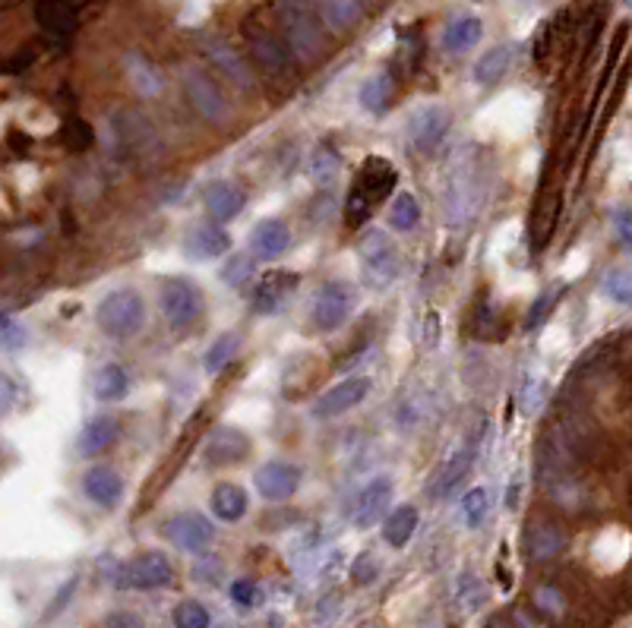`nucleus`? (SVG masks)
Masks as SVG:
<instances>
[{
	"mask_svg": "<svg viewBox=\"0 0 632 628\" xmlns=\"http://www.w3.org/2000/svg\"><path fill=\"white\" fill-rule=\"evenodd\" d=\"M395 180H399V174H395V165L389 158H383V155L364 158V165H361L358 177H354L348 202H345V225L351 231L367 225L373 209L395 190Z\"/></svg>",
	"mask_w": 632,
	"mask_h": 628,
	"instance_id": "f257e3e1",
	"label": "nucleus"
},
{
	"mask_svg": "<svg viewBox=\"0 0 632 628\" xmlns=\"http://www.w3.org/2000/svg\"><path fill=\"white\" fill-rule=\"evenodd\" d=\"M279 23H282L285 45L291 48V54L298 57L301 64H313V60L323 57V51H326L323 19L310 10V4H304V0H282Z\"/></svg>",
	"mask_w": 632,
	"mask_h": 628,
	"instance_id": "f03ea898",
	"label": "nucleus"
},
{
	"mask_svg": "<svg viewBox=\"0 0 632 628\" xmlns=\"http://www.w3.org/2000/svg\"><path fill=\"white\" fill-rule=\"evenodd\" d=\"M95 322H98V329H102L108 338H117V341L133 338L136 332L143 329V322H146V303H143L140 294L130 291V288L127 291H114V294H108L102 303H98Z\"/></svg>",
	"mask_w": 632,
	"mask_h": 628,
	"instance_id": "7ed1b4c3",
	"label": "nucleus"
},
{
	"mask_svg": "<svg viewBox=\"0 0 632 628\" xmlns=\"http://www.w3.org/2000/svg\"><path fill=\"white\" fill-rule=\"evenodd\" d=\"M354 303H358V294H354V285H348V281L342 278H332V281H323L320 288H316L313 294V303H310V319L313 326L320 332H335L342 329Z\"/></svg>",
	"mask_w": 632,
	"mask_h": 628,
	"instance_id": "20e7f679",
	"label": "nucleus"
},
{
	"mask_svg": "<svg viewBox=\"0 0 632 628\" xmlns=\"http://www.w3.org/2000/svg\"><path fill=\"white\" fill-rule=\"evenodd\" d=\"M361 266H364V281L370 288H389L395 278H399L402 272V256H399V247L389 240V234L383 231H370L364 240H361Z\"/></svg>",
	"mask_w": 632,
	"mask_h": 628,
	"instance_id": "39448f33",
	"label": "nucleus"
},
{
	"mask_svg": "<svg viewBox=\"0 0 632 628\" xmlns=\"http://www.w3.org/2000/svg\"><path fill=\"white\" fill-rule=\"evenodd\" d=\"M171 581H174L171 562L155 550L133 556L114 575V584L121 587V591H158V587H168Z\"/></svg>",
	"mask_w": 632,
	"mask_h": 628,
	"instance_id": "423d86ee",
	"label": "nucleus"
},
{
	"mask_svg": "<svg viewBox=\"0 0 632 628\" xmlns=\"http://www.w3.org/2000/svg\"><path fill=\"white\" fill-rule=\"evenodd\" d=\"M184 92L190 98V105L196 108V114H200L203 120H209V124L225 127L231 120V108H228L225 95L219 92V86H215L200 67H190L184 73Z\"/></svg>",
	"mask_w": 632,
	"mask_h": 628,
	"instance_id": "0eeeda50",
	"label": "nucleus"
},
{
	"mask_svg": "<svg viewBox=\"0 0 632 628\" xmlns=\"http://www.w3.org/2000/svg\"><path fill=\"white\" fill-rule=\"evenodd\" d=\"M162 534L168 543H174L177 550L184 553H206L212 540H215V524L200 515V512H181V515H171L162 524Z\"/></svg>",
	"mask_w": 632,
	"mask_h": 628,
	"instance_id": "6e6552de",
	"label": "nucleus"
},
{
	"mask_svg": "<svg viewBox=\"0 0 632 628\" xmlns=\"http://www.w3.org/2000/svg\"><path fill=\"white\" fill-rule=\"evenodd\" d=\"M162 313L171 329L193 326L203 313V291L187 278H171L162 291Z\"/></svg>",
	"mask_w": 632,
	"mask_h": 628,
	"instance_id": "1a4fd4ad",
	"label": "nucleus"
},
{
	"mask_svg": "<svg viewBox=\"0 0 632 628\" xmlns=\"http://www.w3.org/2000/svg\"><path fill=\"white\" fill-rule=\"evenodd\" d=\"M373 389V382L367 376H351L345 382H339V386H332L326 389L320 398L313 401V417L316 420H332V417H339V414H348L351 408H358V404L370 395Z\"/></svg>",
	"mask_w": 632,
	"mask_h": 628,
	"instance_id": "9d476101",
	"label": "nucleus"
},
{
	"mask_svg": "<svg viewBox=\"0 0 632 628\" xmlns=\"http://www.w3.org/2000/svg\"><path fill=\"white\" fill-rule=\"evenodd\" d=\"M253 486L266 502H285L298 493L301 468L291 461H266L263 468L253 474Z\"/></svg>",
	"mask_w": 632,
	"mask_h": 628,
	"instance_id": "9b49d317",
	"label": "nucleus"
},
{
	"mask_svg": "<svg viewBox=\"0 0 632 628\" xmlns=\"http://www.w3.org/2000/svg\"><path fill=\"white\" fill-rule=\"evenodd\" d=\"M389 502H392V480L386 474L373 477L364 486V490L354 496V502H351V521H354V528H361V531L373 528V524H377L386 515Z\"/></svg>",
	"mask_w": 632,
	"mask_h": 628,
	"instance_id": "f8f14e48",
	"label": "nucleus"
},
{
	"mask_svg": "<svg viewBox=\"0 0 632 628\" xmlns=\"http://www.w3.org/2000/svg\"><path fill=\"white\" fill-rule=\"evenodd\" d=\"M244 35H247V45H250V54H253L256 64L269 73H288V64H291L288 48H285V42L275 38L272 29H266L263 23L250 19V23L244 26Z\"/></svg>",
	"mask_w": 632,
	"mask_h": 628,
	"instance_id": "ddd939ff",
	"label": "nucleus"
},
{
	"mask_svg": "<svg viewBox=\"0 0 632 628\" xmlns=\"http://www.w3.org/2000/svg\"><path fill=\"white\" fill-rule=\"evenodd\" d=\"M250 455V439L237 427H215L203 445V461L209 468H228Z\"/></svg>",
	"mask_w": 632,
	"mask_h": 628,
	"instance_id": "4468645a",
	"label": "nucleus"
},
{
	"mask_svg": "<svg viewBox=\"0 0 632 628\" xmlns=\"http://www.w3.org/2000/svg\"><path fill=\"white\" fill-rule=\"evenodd\" d=\"M449 127H452V114L443 105H430V108H421L418 114L411 117L408 133H411L414 149H418V152H433L446 139Z\"/></svg>",
	"mask_w": 632,
	"mask_h": 628,
	"instance_id": "2eb2a0df",
	"label": "nucleus"
},
{
	"mask_svg": "<svg viewBox=\"0 0 632 628\" xmlns=\"http://www.w3.org/2000/svg\"><path fill=\"white\" fill-rule=\"evenodd\" d=\"M291 247V231L282 218H263V221H256L253 231H250V253L256 259H263V262H272V259H279L285 256Z\"/></svg>",
	"mask_w": 632,
	"mask_h": 628,
	"instance_id": "dca6fc26",
	"label": "nucleus"
},
{
	"mask_svg": "<svg viewBox=\"0 0 632 628\" xmlns=\"http://www.w3.org/2000/svg\"><path fill=\"white\" fill-rule=\"evenodd\" d=\"M83 493L89 496V502H95L98 509H114L117 502L124 496V480L114 468H105V464H98V468H89L83 477Z\"/></svg>",
	"mask_w": 632,
	"mask_h": 628,
	"instance_id": "f3484780",
	"label": "nucleus"
},
{
	"mask_svg": "<svg viewBox=\"0 0 632 628\" xmlns=\"http://www.w3.org/2000/svg\"><path fill=\"white\" fill-rule=\"evenodd\" d=\"M566 546V534L553 521H531L525 528V556L531 562H547L560 556Z\"/></svg>",
	"mask_w": 632,
	"mask_h": 628,
	"instance_id": "a211bd4d",
	"label": "nucleus"
},
{
	"mask_svg": "<svg viewBox=\"0 0 632 628\" xmlns=\"http://www.w3.org/2000/svg\"><path fill=\"white\" fill-rule=\"evenodd\" d=\"M184 250L190 259L203 262V259H219L231 250V237L225 228L219 225H196L190 228V234L184 237Z\"/></svg>",
	"mask_w": 632,
	"mask_h": 628,
	"instance_id": "6ab92c4d",
	"label": "nucleus"
},
{
	"mask_svg": "<svg viewBox=\"0 0 632 628\" xmlns=\"http://www.w3.org/2000/svg\"><path fill=\"white\" fill-rule=\"evenodd\" d=\"M203 48L209 54V60L215 67H219L234 86H241V89H253V73L247 67V60L237 54L228 42H219V38H203Z\"/></svg>",
	"mask_w": 632,
	"mask_h": 628,
	"instance_id": "aec40b11",
	"label": "nucleus"
},
{
	"mask_svg": "<svg viewBox=\"0 0 632 628\" xmlns=\"http://www.w3.org/2000/svg\"><path fill=\"white\" fill-rule=\"evenodd\" d=\"M474 455H478V445H474V442H468V445H462V449L452 452V458L443 464L440 474H437V480H433V486H430L433 499L449 496V493L456 490V486L471 474V468H474Z\"/></svg>",
	"mask_w": 632,
	"mask_h": 628,
	"instance_id": "412c9836",
	"label": "nucleus"
},
{
	"mask_svg": "<svg viewBox=\"0 0 632 628\" xmlns=\"http://www.w3.org/2000/svg\"><path fill=\"white\" fill-rule=\"evenodd\" d=\"M323 19V26L332 32H348L364 19L361 0H304Z\"/></svg>",
	"mask_w": 632,
	"mask_h": 628,
	"instance_id": "4be33fe9",
	"label": "nucleus"
},
{
	"mask_svg": "<svg viewBox=\"0 0 632 628\" xmlns=\"http://www.w3.org/2000/svg\"><path fill=\"white\" fill-rule=\"evenodd\" d=\"M298 275L294 272H269L253 291V310L256 313H272L282 307V300L298 288Z\"/></svg>",
	"mask_w": 632,
	"mask_h": 628,
	"instance_id": "5701e85b",
	"label": "nucleus"
},
{
	"mask_svg": "<svg viewBox=\"0 0 632 628\" xmlns=\"http://www.w3.org/2000/svg\"><path fill=\"white\" fill-rule=\"evenodd\" d=\"M117 436H121V423H117L114 417H108V414L105 417H92L83 427V433H79V439H76V452L83 458H92L98 452L111 449Z\"/></svg>",
	"mask_w": 632,
	"mask_h": 628,
	"instance_id": "b1692460",
	"label": "nucleus"
},
{
	"mask_svg": "<svg viewBox=\"0 0 632 628\" xmlns=\"http://www.w3.org/2000/svg\"><path fill=\"white\" fill-rule=\"evenodd\" d=\"M203 202H206V209L212 218H219V221H231L244 212V193L241 187H234L228 184V180H212V184L206 187L203 193Z\"/></svg>",
	"mask_w": 632,
	"mask_h": 628,
	"instance_id": "393cba45",
	"label": "nucleus"
},
{
	"mask_svg": "<svg viewBox=\"0 0 632 628\" xmlns=\"http://www.w3.org/2000/svg\"><path fill=\"white\" fill-rule=\"evenodd\" d=\"M35 19H38V26L54 38H67L76 29V10L70 0H38Z\"/></svg>",
	"mask_w": 632,
	"mask_h": 628,
	"instance_id": "a878e982",
	"label": "nucleus"
},
{
	"mask_svg": "<svg viewBox=\"0 0 632 628\" xmlns=\"http://www.w3.org/2000/svg\"><path fill=\"white\" fill-rule=\"evenodd\" d=\"M481 35H484V23L478 16H468V13L456 16L443 29V51L446 54H465L481 42Z\"/></svg>",
	"mask_w": 632,
	"mask_h": 628,
	"instance_id": "bb28decb",
	"label": "nucleus"
},
{
	"mask_svg": "<svg viewBox=\"0 0 632 628\" xmlns=\"http://www.w3.org/2000/svg\"><path fill=\"white\" fill-rule=\"evenodd\" d=\"M516 60V45H497L490 48L478 64H474V83L478 86H493L506 76V70Z\"/></svg>",
	"mask_w": 632,
	"mask_h": 628,
	"instance_id": "cd10ccee",
	"label": "nucleus"
},
{
	"mask_svg": "<svg viewBox=\"0 0 632 628\" xmlns=\"http://www.w3.org/2000/svg\"><path fill=\"white\" fill-rule=\"evenodd\" d=\"M247 493L241 490L237 483H219L212 490V515L219 518V521H241L247 515Z\"/></svg>",
	"mask_w": 632,
	"mask_h": 628,
	"instance_id": "c85d7f7f",
	"label": "nucleus"
},
{
	"mask_svg": "<svg viewBox=\"0 0 632 628\" xmlns=\"http://www.w3.org/2000/svg\"><path fill=\"white\" fill-rule=\"evenodd\" d=\"M418 509L414 505H399V509H392L389 518L383 521V540L389 546H395V550H402V546H408V540L414 537V531H418Z\"/></svg>",
	"mask_w": 632,
	"mask_h": 628,
	"instance_id": "c756f323",
	"label": "nucleus"
},
{
	"mask_svg": "<svg viewBox=\"0 0 632 628\" xmlns=\"http://www.w3.org/2000/svg\"><path fill=\"white\" fill-rule=\"evenodd\" d=\"M92 392L98 401H121L130 392V373L121 367V363H105L95 376Z\"/></svg>",
	"mask_w": 632,
	"mask_h": 628,
	"instance_id": "7c9ffc66",
	"label": "nucleus"
},
{
	"mask_svg": "<svg viewBox=\"0 0 632 628\" xmlns=\"http://www.w3.org/2000/svg\"><path fill=\"white\" fill-rule=\"evenodd\" d=\"M392 92H395V83H392V76L386 70L367 76L364 86H361V105H364V111L383 114L392 105Z\"/></svg>",
	"mask_w": 632,
	"mask_h": 628,
	"instance_id": "2f4dec72",
	"label": "nucleus"
},
{
	"mask_svg": "<svg viewBox=\"0 0 632 628\" xmlns=\"http://www.w3.org/2000/svg\"><path fill=\"white\" fill-rule=\"evenodd\" d=\"M418 221H421V206H418V199H414L408 190H402L399 196L392 199V206H389V225L395 231H414L418 228Z\"/></svg>",
	"mask_w": 632,
	"mask_h": 628,
	"instance_id": "473e14b6",
	"label": "nucleus"
},
{
	"mask_svg": "<svg viewBox=\"0 0 632 628\" xmlns=\"http://www.w3.org/2000/svg\"><path fill=\"white\" fill-rule=\"evenodd\" d=\"M339 171H342V158H339V152H335L329 143L316 146V152H313V158H310V177L316 180V184H320V187H329L332 180L339 177Z\"/></svg>",
	"mask_w": 632,
	"mask_h": 628,
	"instance_id": "72a5a7b5",
	"label": "nucleus"
},
{
	"mask_svg": "<svg viewBox=\"0 0 632 628\" xmlns=\"http://www.w3.org/2000/svg\"><path fill=\"white\" fill-rule=\"evenodd\" d=\"M452 594H456V603L462 606L465 613L481 610V606L487 603V587L481 584V578H474L471 572L459 575L456 587H452Z\"/></svg>",
	"mask_w": 632,
	"mask_h": 628,
	"instance_id": "f704fd0d",
	"label": "nucleus"
},
{
	"mask_svg": "<svg viewBox=\"0 0 632 628\" xmlns=\"http://www.w3.org/2000/svg\"><path fill=\"white\" fill-rule=\"evenodd\" d=\"M127 73L133 79V86L143 95H158V89H162V76H158L155 67L140 54H127Z\"/></svg>",
	"mask_w": 632,
	"mask_h": 628,
	"instance_id": "c9c22d12",
	"label": "nucleus"
},
{
	"mask_svg": "<svg viewBox=\"0 0 632 628\" xmlns=\"http://www.w3.org/2000/svg\"><path fill=\"white\" fill-rule=\"evenodd\" d=\"M490 515V493L484 490V486H474V490H468L462 496V518L468 528H481V524L487 521Z\"/></svg>",
	"mask_w": 632,
	"mask_h": 628,
	"instance_id": "e433bc0d",
	"label": "nucleus"
},
{
	"mask_svg": "<svg viewBox=\"0 0 632 628\" xmlns=\"http://www.w3.org/2000/svg\"><path fill=\"white\" fill-rule=\"evenodd\" d=\"M601 291L620 303V307H632V272L629 269H610L601 281Z\"/></svg>",
	"mask_w": 632,
	"mask_h": 628,
	"instance_id": "4c0bfd02",
	"label": "nucleus"
},
{
	"mask_svg": "<svg viewBox=\"0 0 632 628\" xmlns=\"http://www.w3.org/2000/svg\"><path fill=\"white\" fill-rule=\"evenodd\" d=\"M121 133H124V139H127V146H130V149H143V152H149V146L158 143L155 133H152V127L146 124V120H143L140 114H124V120H121Z\"/></svg>",
	"mask_w": 632,
	"mask_h": 628,
	"instance_id": "58836bf2",
	"label": "nucleus"
},
{
	"mask_svg": "<svg viewBox=\"0 0 632 628\" xmlns=\"http://www.w3.org/2000/svg\"><path fill=\"white\" fill-rule=\"evenodd\" d=\"M212 616L200 600H184L174 606V628H209Z\"/></svg>",
	"mask_w": 632,
	"mask_h": 628,
	"instance_id": "ea45409f",
	"label": "nucleus"
},
{
	"mask_svg": "<svg viewBox=\"0 0 632 628\" xmlns=\"http://www.w3.org/2000/svg\"><path fill=\"white\" fill-rule=\"evenodd\" d=\"M237 338L234 332H228V335H222V338H215V344L206 351V357H203V367H206V373H219V370H225V363L234 357V351H237Z\"/></svg>",
	"mask_w": 632,
	"mask_h": 628,
	"instance_id": "a19ab883",
	"label": "nucleus"
},
{
	"mask_svg": "<svg viewBox=\"0 0 632 628\" xmlns=\"http://www.w3.org/2000/svg\"><path fill=\"white\" fill-rule=\"evenodd\" d=\"M64 143L73 152H86L95 143V133H92V127L86 124L83 117H67V124H64Z\"/></svg>",
	"mask_w": 632,
	"mask_h": 628,
	"instance_id": "79ce46f5",
	"label": "nucleus"
},
{
	"mask_svg": "<svg viewBox=\"0 0 632 628\" xmlns=\"http://www.w3.org/2000/svg\"><path fill=\"white\" fill-rule=\"evenodd\" d=\"M250 272H253V259L247 253H234V256H228L219 278L225 281V285L237 288V285H244V281L250 278Z\"/></svg>",
	"mask_w": 632,
	"mask_h": 628,
	"instance_id": "37998d69",
	"label": "nucleus"
},
{
	"mask_svg": "<svg viewBox=\"0 0 632 628\" xmlns=\"http://www.w3.org/2000/svg\"><path fill=\"white\" fill-rule=\"evenodd\" d=\"M531 603H535V610L538 613H544L547 619H560L563 616V597H560V591L557 587H550V584H541L538 591H535V597H531Z\"/></svg>",
	"mask_w": 632,
	"mask_h": 628,
	"instance_id": "c03bdc74",
	"label": "nucleus"
},
{
	"mask_svg": "<svg viewBox=\"0 0 632 628\" xmlns=\"http://www.w3.org/2000/svg\"><path fill=\"white\" fill-rule=\"evenodd\" d=\"M231 600L241 606V610H256V606L263 603V591H260V584H256V581L241 578V581L231 584Z\"/></svg>",
	"mask_w": 632,
	"mask_h": 628,
	"instance_id": "a18cd8bd",
	"label": "nucleus"
},
{
	"mask_svg": "<svg viewBox=\"0 0 632 628\" xmlns=\"http://www.w3.org/2000/svg\"><path fill=\"white\" fill-rule=\"evenodd\" d=\"M377 575H380V559L373 553H361L358 559L351 562V581L358 587L373 584V581H377Z\"/></svg>",
	"mask_w": 632,
	"mask_h": 628,
	"instance_id": "49530a36",
	"label": "nucleus"
},
{
	"mask_svg": "<svg viewBox=\"0 0 632 628\" xmlns=\"http://www.w3.org/2000/svg\"><path fill=\"white\" fill-rule=\"evenodd\" d=\"M560 300V291H544L538 300H535V307L528 310V319H525V329H538L541 322H544V316H547V310L553 307V303Z\"/></svg>",
	"mask_w": 632,
	"mask_h": 628,
	"instance_id": "de8ad7c7",
	"label": "nucleus"
},
{
	"mask_svg": "<svg viewBox=\"0 0 632 628\" xmlns=\"http://www.w3.org/2000/svg\"><path fill=\"white\" fill-rule=\"evenodd\" d=\"M614 237L626 253H632V209L614 212Z\"/></svg>",
	"mask_w": 632,
	"mask_h": 628,
	"instance_id": "09e8293b",
	"label": "nucleus"
},
{
	"mask_svg": "<svg viewBox=\"0 0 632 628\" xmlns=\"http://www.w3.org/2000/svg\"><path fill=\"white\" fill-rule=\"evenodd\" d=\"M23 344H26V329L16 326L10 313H4V348L13 351V348H23Z\"/></svg>",
	"mask_w": 632,
	"mask_h": 628,
	"instance_id": "8fccbe9b",
	"label": "nucleus"
},
{
	"mask_svg": "<svg viewBox=\"0 0 632 628\" xmlns=\"http://www.w3.org/2000/svg\"><path fill=\"white\" fill-rule=\"evenodd\" d=\"M440 344V313L427 310L424 316V348H437Z\"/></svg>",
	"mask_w": 632,
	"mask_h": 628,
	"instance_id": "3c124183",
	"label": "nucleus"
},
{
	"mask_svg": "<svg viewBox=\"0 0 632 628\" xmlns=\"http://www.w3.org/2000/svg\"><path fill=\"white\" fill-rule=\"evenodd\" d=\"M73 591H76V578H73V581H67V584H64V591L57 594V600H54V610L48 613V619H51L54 613H61V610H64V603H67V597H70Z\"/></svg>",
	"mask_w": 632,
	"mask_h": 628,
	"instance_id": "603ef678",
	"label": "nucleus"
},
{
	"mask_svg": "<svg viewBox=\"0 0 632 628\" xmlns=\"http://www.w3.org/2000/svg\"><path fill=\"white\" fill-rule=\"evenodd\" d=\"M358 628H383V625H380L377 619H370V622H364V625H358Z\"/></svg>",
	"mask_w": 632,
	"mask_h": 628,
	"instance_id": "864d4df0",
	"label": "nucleus"
},
{
	"mask_svg": "<svg viewBox=\"0 0 632 628\" xmlns=\"http://www.w3.org/2000/svg\"><path fill=\"white\" fill-rule=\"evenodd\" d=\"M626 4H629V0H626Z\"/></svg>",
	"mask_w": 632,
	"mask_h": 628,
	"instance_id": "5fc2aeb1",
	"label": "nucleus"
}]
</instances>
